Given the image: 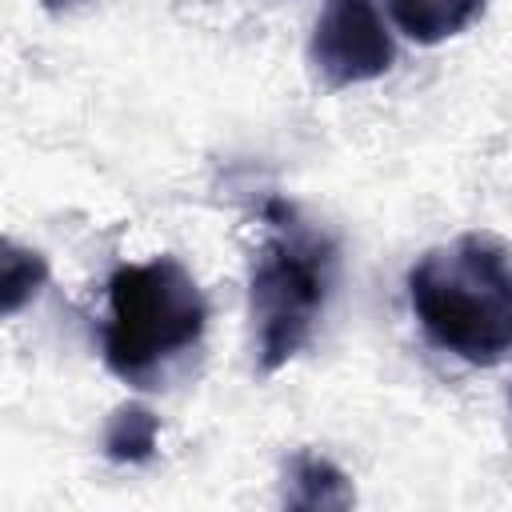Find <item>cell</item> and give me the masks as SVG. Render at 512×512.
I'll list each match as a JSON object with an SVG mask.
<instances>
[{
	"label": "cell",
	"mask_w": 512,
	"mask_h": 512,
	"mask_svg": "<svg viewBox=\"0 0 512 512\" xmlns=\"http://www.w3.org/2000/svg\"><path fill=\"white\" fill-rule=\"evenodd\" d=\"M408 304L424 336L464 364L492 368L512 356V264L488 236L428 248L408 268Z\"/></svg>",
	"instance_id": "cell-1"
},
{
	"label": "cell",
	"mask_w": 512,
	"mask_h": 512,
	"mask_svg": "<svg viewBox=\"0 0 512 512\" xmlns=\"http://www.w3.org/2000/svg\"><path fill=\"white\" fill-rule=\"evenodd\" d=\"M264 224L268 236L248 272V308L260 372H276L308 344L324 312L336 272V248L324 232L308 228L292 204L276 196L264 204Z\"/></svg>",
	"instance_id": "cell-2"
},
{
	"label": "cell",
	"mask_w": 512,
	"mask_h": 512,
	"mask_svg": "<svg viewBox=\"0 0 512 512\" xmlns=\"http://www.w3.org/2000/svg\"><path fill=\"white\" fill-rule=\"evenodd\" d=\"M204 320L208 304L176 256L120 264L108 280L104 360L120 380L156 388L164 364L200 340Z\"/></svg>",
	"instance_id": "cell-3"
},
{
	"label": "cell",
	"mask_w": 512,
	"mask_h": 512,
	"mask_svg": "<svg viewBox=\"0 0 512 512\" xmlns=\"http://www.w3.org/2000/svg\"><path fill=\"white\" fill-rule=\"evenodd\" d=\"M308 56L328 88H352L384 76L396 60V44L372 0H324Z\"/></svg>",
	"instance_id": "cell-4"
},
{
	"label": "cell",
	"mask_w": 512,
	"mask_h": 512,
	"mask_svg": "<svg viewBox=\"0 0 512 512\" xmlns=\"http://www.w3.org/2000/svg\"><path fill=\"white\" fill-rule=\"evenodd\" d=\"M284 504L300 512H336V508H352L356 492L352 480L332 460L316 452H296L284 468Z\"/></svg>",
	"instance_id": "cell-5"
},
{
	"label": "cell",
	"mask_w": 512,
	"mask_h": 512,
	"mask_svg": "<svg viewBox=\"0 0 512 512\" xmlns=\"http://www.w3.org/2000/svg\"><path fill=\"white\" fill-rule=\"evenodd\" d=\"M396 28L416 44H440L460 36L484 16V0H388Z\"/></svg>",
	"instance_id": "cell-6"
},
{
	"label": "cell",
	"mask_w": 512,
	"mask_h": 512,
	"mask_svg": "<svg viewBox=\"0 0 512 512\" xmlns=\"http://www.w3.org/2000/svg\"><path fill=\"white\" fill-rule=\"evenodd\" d=\"M156 440H160V420L152 408L128 400L120 404L108 424H104V456L116 460V464H144L152 460L156 452Z\"/></svg>",
	"instance_id": "cell-7"
},
{
	"label": "cell",
	"mask_w": 512,
	"mask_h": 512,
	"mask_svg": "<svg viewBox=\"0 0 512 512\" xmlns=\"http://www.w3.org/2000/svg\"><path fill=\"white\" fill-rule=\"evenodd\" d=\"M44 284H48V260L36 248H20L16 240H4V256H0V312L16 316Z\"/></svg>",
	"instance_id": "cell-8"
},
{
	"label": "cell",
	"mask_w": 512,
	"mask_h": 512,
	"mask_svg": "<svg viewBox=\"0 0 512 512\" xmlns=\"http://www.w3.org/2000/svg\"><path fill=\"white\" fill-rule=\"evenodd\" d=\"M76 4H84V0H40V8H48V12H68Z\"/></svg>",
	"instance_id": "cell-9"
}]
</instances>
